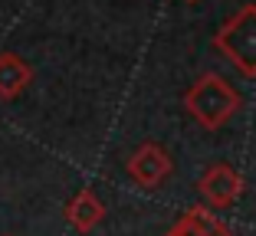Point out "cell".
<instances>
[{"mask_svg": "<svg viewBox=\"0 0 256 236\" xmlns=\"http://www.w3.org/2000/svg\"><path fill=\"white\" fill-rule=\"evenodd\" d=\"M184 105H188V115L200 128L217 131L240 112V92L226 82L224 76H217V72H204L184 92Z\"/></svg>", "mask_w": 256, "mask_h": 236, "instance_id": "1", "label": "cell"}, {"mask_svg": "<svg viewBox=\"0 0 256 236\" xmlns=\"http://www.w3.org/2000/svg\"><path fill=\"white\" fill-rule=\"evenodd\" d=\"M214 49L224 53L243 76L256 79V3L240 7L214 33Z\"/></svg>", "mask_w": 256, "mask_h": 236, "instance_id": "2", "label": "cell"}, {"mask_svg": "<svg viewBox=\"0 0 256 236\" xmlns=\"http://www.w3.org/2000/svg\"><path fill=\"white\" fill-rule=\"evenodd\" d=\"M171 154L158 145V141H144L142 148H135V154L128 158V177L138 187H158L168 174H171Z\"/></svg>", "mask_w": 256, "mask_h": 236, "instance_id": "3", "label": "cell"}, {"mask_svg": "<svg viewBox=\"0 0 256 236\" xmlns=\"http://www.w3.org/2000/svg\"><path fill=\"white\" fill-rule=\"evenodd\" d=\"M197 187H200L204 200H207L214 210H226V207H234L236 197L243 194V177L236 174L230 164H210V168L204 171Z\"/></svg>", "mask_w": 256, "mask_h": 236, "instance_id": "4", "label": "cell"}, {"mask_svg": "<svg viewBox=\"0 0 256 236\" xmlns=\"http://www.w3.org/2000/svg\"><path fill=\"white\" fill-rule=\"evenodd\" d=\"M62 214H66V223L72 230L89 233V230H96L98 223L106 220V204L98 200V194L92 191V187H82V191H79L66 204V210H62Z\"/></svg>", "mask_w": 256, "mask_h": 236, "instance_id": "5", "label": "cell"}, {"mask_svg": "<svg viewBox=\"0 0 256 236\" xmlns=\"http://www.w3.org/2000/svg\"><path fill=\"white\" fill-rule=\"evenodd\" d=\"M164 236H230V227H226L217 214L204 210V207H194V210H188Z\"/></svg>", "mask_w": 256, "mask_h": 236, "instance_id": "6", "label": "cell"}, {"mask_svg": "<svg viewBox=\"0 0 256 236\" xmlns=\"http://www.w3.org/2000/svg\"><path fill=\"white\" fill-rule=\"evenodd\" d=\"M33 82V69L16 53H0V99H16Z\"/></svg>", "mask_w": 256, "mask_h": 236, "instance_id": "7", "label": "cell"}, {"mask_svg": "<svg viewBox=\"0 0 256 236\" xmlns=\"http://www.w3.org/2000/svg\"><path fill=\"white\" fill-rule=\"evenodd\" d=\"M184 3H197V0H184Z\"/></svg>", "mask_w": 256, "mask_h": 236, "instance_id": "8", "label": "cell"}]
</instances>
